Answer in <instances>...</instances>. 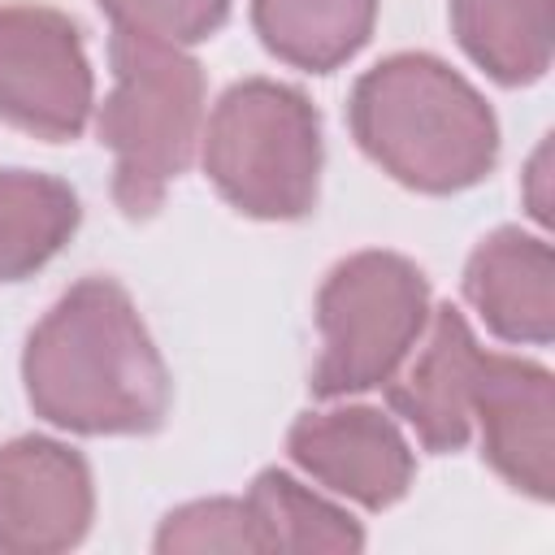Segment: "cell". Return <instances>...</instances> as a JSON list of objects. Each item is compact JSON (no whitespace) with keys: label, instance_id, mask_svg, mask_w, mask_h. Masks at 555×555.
<instances>
[{"label":"cell","instance_id":"obj_1","mask_svg":"<svg viewBox=\"0 0 555 555\" xmlns=\"http://www.w3.org/2000/svg\"><path fill=\"white\" fill-rule=\"evenodd\" d=\"M26 403L69 434H152L169 412V369L113 278L74 282L22 347Z\"/></svg>","mask_w":555,"mask_h":555},{"label":"cell","instance_id":"obj_2","mask_svg":"<svg viewBox=\"0 0 555 555\" xmlns=\"http://www.w3.org/2000/svg\"><path fill=\"white\" fill-rule=\"evenodd\" d=\"M360 152L399 186L455 195L499 160V117L486 95L434 52H395L364 69L347 100Z\"/></svg>","mask_w":555,"mask_h":555},{"label":"cell","instance_id":"obj_3","mask_svg":"<svg viewBox=\"0 0 555 555\" xmlns=\"http://www.w3.org/2000/svg\"><path fill=\"white\" fill-rule=\"evenodd\" d=\"M113 91L100 104L95 134L113 152V204L130 221L156 217L169 182L186 173L204 134L199 61L147 35L113 30Z\"/></svg>","mask_w":555,"mask_h":555},{"label":"cell","instance_id":"obj_4","mask_svg":"<svg viewBox=\"0 0 555 555\" xmlns=\"http://www.w3.org/2000/svg\"><path fill=\"white\" fill-rule=\"evenodd\" d=\"M204 173L217 195L256 221H299L321 186V113L278 78H243L204 121Z\"/></svg>","mask_w":555,"mask_h":555},{"label":"cell","instance_id":"obj_5","mask_svg":"<svg viewBox=\"0 0 555 555\" xmlns=\"http://www.w3.org/2000/svg\"><path fill=\"white\" fill-rule=\"evenodd\" d=\"M429 325V278L399 251H356L317 291L321 360L308 377L317 399L386 386Z\"/></svg>","mask_w":555,"mask_h":555},{"label":"cell","instance_id":"obj_6","mask_svg":"<svg viewBox=\"0 0 555 555\" xmlns=\"http://www.w3.org/2000/svg\"><path fill=\"white\" fill-rule=\"evenodd\" d=\"M95 108V74L78 26L48 4H0V121L69 143Z\"/></svg>","mask_w":555,"mask_h":555},{"label":"cell","instance_id":"obj_7","mask_svg":"<svg viewBox=\"0 0 555 555\" xmlns=\"http://www.w3.org/2000/svg\"><path fill=\"white\" fill-rule=\"evenodd\" d=\"M486 464L520 494H555V377L538 360L481 351L468 390Z\"/></svg>","mask_w":555,"mask_h":555},{"label":"cell","instance_id":"obj_8","mask_svg":"<svg viewBox=\"0 0 555 555\" xmlns=\"http://www.w3.org/2000/svg\"><path fill=\"white\" fill-rule=\"evenodd\" d=\"M95 481L69 442L22 434L0 447V551L56 555L87 538Z\"/></svg>","mask_w":555,"mask_h":555},{"label":"cell","instance_id":"obj_9","mask_svg":"<svg viewBox=\"0 0 555 555\" xmlns=\"http://www.w3.org/2000/svg\"><path fill=\"white\" fill-rule=\"evenodd\" d=\"M286 451L317 486L360 503L364 512L395 507L416 477V455L403 429L369 403L295 416L286 429Z\"/></svg>","mask_w":555,"mask_h":555},{"label":"cell","instance_id":"obj_10","mask_svg":"<svg viewBox=\"0 0 555 555\" xmlns=\"http://www.w3.org/2000/svg\"><path fill=\"white\" fill-rule=\"evenodd\" d=\"M477 338L455 304L429 308L425 325V347L416 360L386 382V403L403 425L416 434V442L434 455L464 451L473 438V412H468V390H473V369H477Z\"/></svg>","mask_w":555,"mask_h":555},{"label":"cell","instance_id":"obj_11","mask_svg":"<svg viewBox=\"0 0 555 555\" xmlns=\"http://www.w3.org/2000/svg\"><path fill=\"white\" fill-rule=\"evenodd\" d=\"M464 299L486 330L516 347H546L555 338V251L542 234L520 225L490 230L464 264Z\"/></svg>","mask_w":555,"mask_h":555},{"label":"cell","instance_id":"obj_12","mask_svg":"<svg viewBox=\"0 0 555 555\" xmlns=\"http://www.w3.org/2000/svg\"><path fill=\"white\" fill-rule=\"evenodd\" d=\"M451 30L499 87H529L555 56V0H451Z\"/></svg>","mask_w":555,"mask_h":555},{"label":"cell","instance_id":"obj_13","mask_svg":"<svg viewBox=\"0 0 555 555\" xmlns=\"http://www.w3.org/2000/svg\"><path fill=\"white\" fill-rule=\"evenodd\" d=\"M251 26L282 65L334 74L373 39L377 0H251Z\"/></svg>","mask_w":555,"mask_h":555},{"label":"cell","instance_id":"obj_14","mask_svg":"<svg viewBox=\"0 0 555 555\" xmlns=\"http://www.w3.org/2000/svg\"><path fill=\"white\" fill-rule=\"evenodd\" d=\"M82 221L69 182L39 169H0V286L35 278Z\"/></svg>","mask_w":555,"mask_h":555},{"label":"cell","instance_id":"obj_15","mask_svg":"<svg viewBox=\"0 0 555 555\" xmlns=\"http://www.w3.org/2000/svg\"><path fill=\"white\" fill-rule=\"evenodd\" d=\"M243 499L256 516L264 551H334V555L347 551L351 555L364 546V529L347 507L330 503L325 494L308 490L282 468L256 473Z\"/></svg>","mask_w":555,"mask_h":555},{"label":"cell","instance_id":"obj_16","mask_svg":"<svg viewBox=\"0 0 555 555\" xmlns=\"http://www.w3.org/2000/svg\"><path fill=\"white\" fill-rule=\"evenodd\" d=\"M156 555H186V551H264L256 516L247 507V499H195L173 507L156 538H152Z\"/></svg>","mask_w":555,"mask_h":555},{"label":"cell","instance_id":"obj_17","mask_svg":"<svg viewBox=\"0 0 555 555\" xmlns=\"http://www.w3.org/2000/svg\"><path fill=\"white\" fill-rule=\"evenodd\" d=\"M113 30L147 35L160 43H204L230 17V0H95Z\"/></svg>","mask_w":555,"mask_h":555}]
</instances>
